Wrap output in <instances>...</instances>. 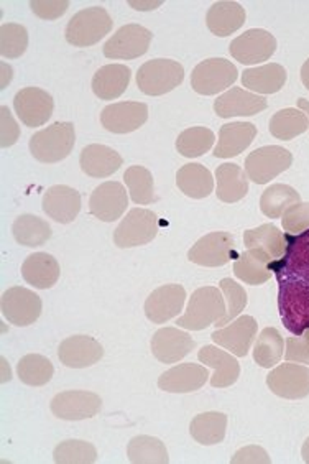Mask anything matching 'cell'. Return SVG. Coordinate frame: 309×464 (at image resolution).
Returning a JSON list of instances; mask_svg holds the SVG:
<instances>
[{
	"mask_svg": "<svg viewBox=\"0 0 309 464\" xmlns=\"http://www.w3.org/2000/svg\"><path fill=\"white\" fill-rule=\"evenodd\" d=\"M247 249L264 250L274 260H280L286 250V236L274 224H262L244 234Z\"/></svg>",
	"mask_w": 309,
	"mask_h": 464,
	"instance_id": "cell-36",
	"label": "cell"
},
{
	"mask_svg": "<svg viewBox=\"0 0 309 464\" xmlns=\"http://www.w3.org/2000/svg\"><path fill=\"white\" fill-rule=\"evenodd\" d=\"M195 348L196 341L175 326L161 328L151 338V353L163 364H175Z\"/></svg>",
	"mask_w": 309,
	"mask_h": 464,
	"instance_id": "cell-19",
	"label": "cell"
},
{
	"mask_svg": "<svg viewBox=\"0 0 309 464\" xmlns=\"http://www.w3.org/2000/svg\"><path fill=\"white\" fill-rule=\"evenodd\" d=\"M217 198L224 203H237L247 197L248 179L236 163H222L216 170Z\"/></svg>",
	"mask_w": 309,
	"mask_h": 464,
	"instance_id": "cell-33",
	"label": "cell"
},
{
	"mask_svg": "<svg viewBox=\"0 0 309 464\" xmlns=\"http://www.w3.org/2000/svg\"><path fill=\"white\" fill-rule=\"evenodd\" d=\"M232 464H268L272 463L270 456L266 453V450L256 445H250V447L242 448L239 450L234 458L230 459Z\"/></svg>",
	"mask_w": 309,
	"mask_h": 464,
	"instance_id": "cell-51",
	"label": "cell"
},
{
	"mask_svg": "<svg viewBox=\"0 0 309 464\" xmlns=\"http://www.w3.org/2000/svg\"><path fill=\"white\" fill-rule=\"evenodd\" d=\"M276 280H292L309 290V229L286 236V250L280 260L272 262Z\"/></svg>",
	"mask_w": 309,
	"mask_h": 464,
	"instance_id": "cell-4",
	"label": "cell"
},
{
	"mask_svg": "<svg viewBox=\"0 0 309 464\" xmlns=\"http://www.w3.org/2000/svg\"><path fill=\"white\" fill-rule=\"evenodd\" d=\"M124 179L125 185L129 188V195L135 205H151L153 201H157L153 177L145 167L133 165L127 169Z\"/></svg>",
	"mask_w": 309,
	"mask_h": 464,
	"instance_id": "cell-42",
	"label": "cell"
},
{
	"mask_svg": "<svg viewBox=\"0 0 309 464\" xmlns=\"http://www.w3.org/2000/svg\"><path fill=\"white\" fill-rule=\"evenodd\" d=\"M272 262L264 250L247 249L234 262V274L247 285H264L272 277Z\"/></svg>",
	"mask_w": 309,
	"mask_h": 464,
	"instance_id": "cell-31",
	"label": "cell"
},
{
	"mask_svg": "<svg viewBox=\"0 0 309 464\" xmlns=\"http://www.w3.org/2000/svg\"><path fill=\"white\" fill-rule=\"evenodd\" d=\"M185 300L186 290L183 286L177 284L159 286L145 302V314L151 323L163 324L183 312Z\"/></svg>",
	"mask_w": 309,
	"mask_h": 464,
	"instance_id": "cell-18",
	"label": "cell"
},
{
	"mask_svg": "<svg viewBox=\"0 0 309 464\" xmlns=\"http://www.w3.org/2000/svg\"><path fill=\"white\" fill-rule=\"evenodd\" d=\"M159 231V216L150 209L133 208L125 216L122 223L117 226L114 232L115 246L119 249H130L145 246L157 237Z\"/></svg>",
	"mask_w": 309,
	"mask_h": 464,
	"instance_id": "cell-6",
	"label": "cell"
},
{
	"mask_svg": "<svg viewBox=\"0 0 309 464\" xmlns=\"http://www.w3.org/2000/svg\"><path fill=\"white\" fill-rule=\"evenodd\" d=\"M129 206V195L119 181H106L99 185L89 199V211L102 223H114L121 219Z\"/></svg>",
	"mask_w": 309,
	"mask_h": 464,
	"instance_id": "cell-12",
	"label": "cell"
},
{
	"mask_svg": "<svg viewBox=\"0 0 309 464\" xmlns=\"http://www.w3.org/2000/svg\"><path fill=\"white\" fill-rule=\"evenodd\" d=\"M237 257L234 236L224 231L206 234L188 252V259L201 267H222Z\"/></svg>",
	"mask_w": 309,
	"mask_h": 464,
	"instance_id": "cell-9",
	"label": "cell"
},
{
	"mask_svg": "<svg viewBox=\"0 0 309 464\" xmlns=\"http://www.w3.org/2000/svg\"><path fill=\"white\" fill-rule=\"evenodd\" d=\"M256 127L250 122H230L222 125L219 130V142L214 149L216 159H232L244 152L254 142Z\"/></svg>",
	"mask_w": 309,
	"mask_h": 464,
	"instance_id": "cell-30",
	"label": "cell"
},
{
	"mask_svg": "<svg viewBox=\"0 0 309 464\" xmlns=\"http://www.w3.org/2000/svg\"><path fill=\"white\" fill-rule=\"evenodd\" d=\"M27 28L18 24H4L0 28V53L7 60H15L27 52Z\"/></svg>",
	"mask_w": 309,
	"mask_h": 464,
	"instance_id": "cell-46",
	"label": "cell"
},
{
	"mask_svg": "<svg viewBox=\"0 0 309 464\" xmlns=\"http://www.w3.org/2000/svg\"><path fill=\"white\" fill-rule=\"evenodd\" d=\"M81 170L92 179H107L122 167V157L114 149L92 143L82 149L80 157Z\"/></svg>",
	"mask_w": 309,
	"mask_h": 464,
	"instance_id": "cell-26",
	"label": "cell"
},
{
	"mask_svg": "<svg viewBox=\"0 0 309 464\" xmlns=\"http://www.w3.org/2000/svg\"><path fill=\"white\" fill-rule=\"evenodd\" d=\"M112 17L102 7L82 9L71 18L66 27L68 44L78 48H86L99 44L112 30Z\"/></svg>",
	"mask_w": 309,
	"mask_h": 464,
	"instance_id": "cell-3",
	"label": "cell"
},
{
	"mask_svg": "<svg viewBox=\"0 0 309 464\" xmlns=\"http://www.w3.org/2000/svg\"><path fill=\"white\" fill-rule=\"evenodd\" d=\"M0 116H2V137H0L2 142H0V145H2V149H7V147H12L14 143L17 142L20 129H18L14 117L10 114L9 108L2 106Z\"/></svg>",
	"mask_w": 309,
	"mask_h": 464,
	"instance_id": "cell-52",
	"label": "cell"
},
{
	"mask_svg": "<svg viewBox=\"0 0 309 464\" xmlns=\"http://www.w3.org/2000/svg\"><path fill=\"white\" fill-rule=\"evenodd\" d=\"M209 377L211 375L206 367L186 362L171 367L169 371L159 375V387L169 393L196 392L208 382Z\"/></svg>",
	"mask_w": 309,
	"mask_h": 464,
	"instance_id": "cell-23",
	"label": "cell"
},
{
	"mask_svg": "<svg viewBox=\"0 0 309 464\" xmlns=\"http://www.w3.org/2000/svg\"><path fill=\"white\" fill-rule=\"evenodd\" d=\"M226 430H227V415L221 411L199 413L193 419L189 427L191 437L204 447L219 445L226 438Z\"/></svg>",
	"mask_w": 309,
	"mask_h": 464,
	"instance_id": "cell-35",
	"label": "cell"
},
{
	"mask_svg": "<svg viewBox=\"0 0 309 464\" xmlns=\"http://www.w3.org/2000/svg\"><path fill=\"white\" fill-rule=\"evenodd\" d=\"M177 185L181 193L193 199L208 198L214 189V179L211 171L201 163H188L177 173Z\"/></svg>",
	"mask_w": 309,
	"mask_h": 464,
	"instance_id": "cell-34",
	"label": "cell"
},
{
	"mask_svg": "<svg viewBox=\"0 0 309 464\" xmlns=\"http://www.w3.org/2000/svg\"><path fill=\"white\" fill-rule=\"evenodd\" d=\"M221 292L224 298L227 300V312L224 314V318L217 323H214L216 328H222L226 324H229L234 318H237L240 313L244 312V308L247 306V292L244 290V286H240L237 282L230 280V278H222Z\"/></svg>",
	"mask_w": 309,
	"mask_h": 464,
	"instance_id": "cell-47",
	"label": "cell"
},
{
	"mask_svg": "<svg viewBox=\"0 0 309 464\" xmlns=\"http://www.w3.org/2000/svg\"><path fill=\"white\" fill-rule=\"evenodd\" d=\"M227 312L224 295L216 286H201L193 292L186 313L178 318V328L189 331H203L224 318Z\"/></svg>",
	"mask_w": 309,
	"mask_h": 464,
	"instance_id": "cell-1",
	"label": "cell"
},
{
	"mask_svg": "<svg viewBox=\"0 0 309 464\" xmlns=\"http://www.w3.org/2000/svg\"><path fill=\"white\" fill-rule=\"evenodd\" d=\"M62 274L58 260L52 254L36 252L28 256L22 266V277L28 285L35 286L38 290H48L56 285Z\"/></svg>",
	"mask_w": 309,
	"mask_h": 464,
	"instance_id": "cell-27",
	"label": "cell"
},
{
	"mask_svg": "<svg viewBox=\"0 0 309 464\" xmlns=\"http://www.w3.org/2000/svg\"><path fill=\"white\" fill-rule=\"evenodd\" d=\"M268 129L278 140H293L308 130L309 119L300 109H282L270 119Z\"/></svg>",
	"mask_w": 309,
	"mask_h": 464,
	"instance_id": "cell-38",
	"label": "cell"
},
{
	"mask_svg": "<svg viewBox=\"0 0 309 464\" xmlns=\"http://www.w3.org/2000/svg\"><path fill=\"white\" fill-rule=\"evenodd\" d=\"M17 372L24 384L42 387L52 381L54 367L48 357L42 356V354H27L20 359Z\"/></svg>",
	"mask_w": 309,
	"mask_h": 464,
	"instance_id": "cell-41",
	"label": "cell"
},
{
	"mask_svg": "<svg viewBox=\"0 0 309 464\" xmlns=\"http://www.w3.org/2000/svg\"><path fill=\"white\" fill-rule=\"evenodd\" d=\"M198 359L206 366L214 369V375L211 377V385L214 389H226L237 382L240 364L236 357L230 356L229 353L221 351L216 346H204L198 353Z\"/></svg>",
	"mask_w": 309,
	"mask_h": 464,
	"instance_id": "cell-25",
	"label": "cell"
},
{
	"mask_svg": "<svg viewBox=\"0 0 309 464\" xmlns=\"http://www.w3.org/2000/svg\"><path fill=\"white\" fill-rule=\"evenodd\" d=\"M14 109L18 119L27 127H40L53 116L54 101L46 91L25 88L15 94Z\"/></svg>",
	"mask_w": 309,
	"mask_h": 464,
	"instance_id": "cell-16",
	"label": "cell"
},
{
	"mask_svg": "<svg viewBox=\"0 0 309 464\" xmlns=\"http://www.w3.org/2000/svg\"><path fill=\"white\" fill-rule=\"evenodd\" d=\"M30 9L35 14L36 17L43 20H56L66 14L70 9V2L66 0H34L30 2Z\"/></svg>",
	"mask_w": 309,
	"mask_h": 464,
	"instance_id": "cell-50",
	"label": "cell"
},
{
	"mask_svg": "<svg viewBox=\"0 0 309 464\" xmlns=\"http://www.w3.org/2000/svg\"><path fill=\"white\" fill-rule=\"evenodd\" d=\"M53 459L58 464H92L98 459V450L82 440H66L54 448Z\"/></svg>",
	"mask_w": 309,
	"mask_h": 464,
	"instance_id": "cell-45",
	"label": "cell"
},
{
	"mask_svg": "<svg viewBox=\"0 0 309 464\" xmlns=\"http://www.w3.org/2000/svg\"><path fill=\"white\" fill-rule=\"evenodd\" d=\"M286 80H288L286 70L278 63H270V64H264L242 72L244 88L256 94H275L283 90Z\"/></svg>",
	"mask_w": 309,
	"mask_h": 464,
	"instance_id": "cell-32",
	"label": "cell"
},
{
	"mask_svg": "<svg viewBox=\"0 0 309 464\" xmlns=\"http://www.w3.org/2000/svg\"><path fill=\"white\" fill-rule=\"evenodd\" d=\"M127 455L133 464L169 463V450L165 443L159 438L147 435L132 438L127 447Z\"/></svg>",
	"mask_w": 309,
	"mask_h": 464,
	"instance_id": "cell-39",
	"label": "cell"
},
{
	"mask_svg": "<svg viewBox=\"0 0 309 464\" xmlns=\"http://www.w3.org/2000/svg\"><path fill=\"white\" fill-rule=\"evenodd\" d=\"M266 108L268 102L264 96L248 92L242 88H230L214 101V112L222 119L256 116Z\"/></svg>",
	"mask_w": 309,
	"mask_h": 464,
	"instance_id": "cell-21",
	"label": "cell"
},
{
	"mask_svg": "<svg viewBox=\"0 0 309 464\" xmlns=\"http://www.w3.org/2000/svg\"><path fill=\"white\" fill-rule=\"evenodd\" d=\"M43 211L56 223H72L80 215L81 195L66 185L48 188L43 195Z\"/></svg>",
	"mask_w": 309,
	"mask_h": 464,
	"instance_id": "cell-24",
	"label": "cell"
},
{
	"mask_svg": "<svg viewBox=\"0 0 309 464\" xmlns=\"http://www.w3.org/2000/svg\"><path fill=\"white\" fill-rule=\"evenodd\" d=\"M301 81H303L304 88L309 91V58L304 62V64L301 66Z\"/></svg>",
	"mask_w": 309,
	"mask_h": 464,
	"instance_id": "cell-53",
	"label": "cell"
},
{
	"mask_svg": "<svg viewBox=\"0 0 309 464\" xmlns=\"http://www.w3.org/2000/svg\"><path fill=\"white\" fill-rule=\"evenodd\" d=\"M285 359L290 362L309 366V330L304 331L301 336H293L286 340Z\"/></svg>",
	"mask_w": 309,
	"mask_h": 464,
	"instance_id": "cell-49",
	"label": "cell"
},
{
	"mask_svg": "<svg viewBox=\"0 0 309 464\" xmlns=\"http://www.w3.org/2000/svg\"><path fill=\"white\" fill-rule=\"evenodd\" d=\"M42 308V298L25 286H12L2 295V314L15 326L34 324L40 318Z\"/></svg>",
	"mask_w": 309,
	"mask_h": 464,
	"instance_id": "cell-11",
	"label": "cell"
},
{
	"mask_svg": "<svg viewBox=\"0 0 309 464\" xmlns=\"http://www.w3.org/2000/svg\"><path fill=\"white\" fill-rule=\"evenodd\" d=\"M149 119V106L143 102H115L102 109L101 122L112 134H130Z\"/></svg>",
	"mask_w": 309,
	"mask_h": 464,
	"instance_id": "cell-17",
	"label": "cell"
},
{
	"mask_svg": "<svg viewBox=\"0 0 309 464\" xmlns=\"http://www.w3.org/2000/svg\"><path fill=\"white\" fill-rule=\"evenodd\" d=\"M296 203H301V195L295 188L290 185L275 183L272 187L266 188L264 195L260 198V209L266 218L278 219L290 206L296 205Z\"/></svg>",
	"mask_w": 309,
	"mask_h": 464,
	"instance_id": "cell-40",
	"label": "cell"
},
{
	"mask_svg": "<svg viewBox=\"0 0 309 464\" xmlns=\"http://www.w3.org/2000/svg\"><path fill=\"white\" fill-rule=\"evenodd\" d=\"M12 234L20 246L40 247L52 237V227L42 218L34 215L18 216L12 226Z\"/></svg>",
	"mask_w": 309,
	"mask_h": 464,
	"instance_id": "cell-37",
	"label": "cell"
},
{
	"mask_svg": "<svg viewBox=\"0 0 309 464\" xmlns=\"http://www.w3.org/2000/svg\"><path fill=\"white\" fill-rule=\"evenodd\" d=\"M132 7H137V10H141V7H159V2L157 4H137V2H130Z\"/></svg>",
	"mask_w": 309,
	"mask_h": 464,
	"instance_id": "cell-56",
	"label": "cell"
},
{
	"mask_svg": "<svg viewBox=\"0 0 309 464\" xmlns=\"http://www.w3.org/2000/svg\"><path fill=\"white\" fill-rule=\"evenodd\" d=\"M268 389L286 401H300L309 395V369L296 364H282L266 375Z\"/></svg>",
	"mask_w": 309,
	"mask_h": 464,
	"instance_id": "cell-14",
	"label": "cell"
},
{
	"mask_svg": "<svg viewBox=\"0 0 309 464\" xmlns=\"http://www.w3.org/2000/svg\"><path fill=\"white\" fill-rule=\"evenodd\" d=\"M214 140V132L208 127H191L178 135L177 150L186 159H198L211 150Z\"/></svg>",
	"mask_w": 309,
	"mask_h": 464,
	"instance_id": "cell-44",
	"label": "cell"
},
{
	"mask_svg": "<svg viewBox=\"0 0 309 464\" xmlns=\"http://www.w3.org/2000/svg\"><path fill=\"white\" fill-rule=\"evenodd\" d=\"M104 356V348L99 341L76 334L66 338L58 348V357L62 364L71 369H84V367L94 366Z\"/></svg>",
	"mask_w": 309,
	"mask_h": 464,
	"instance_id": "cell-22",
	"label": "cell"
},
{
	"mask_svg": "<svg viewBox=\"0 0 309 464\" xmlns=\"http://www.w3.org/2000/svg\"><path fill=\"white\" fill-rule=\"evenodd\" d=\"M239 78L234 63L226 58H209L199 63L191 74V88L203 96H214L230 88Z\"/></svg>",
	"mask_w": 309,
	"mask_h": 464,
	"instance_id": "cell-7",
	"label": "cell"
},
{
	"mask_svg": "<svg viewBox=\"0 0 309 464\" xmlns=\"http://www.w3.org/2000/svg\"><path fill=\"white\" fill-rule=\"evenodd\" d=\"M293 155L280 145L260 147L250 153L246 160L248 179L256 185H266L292 167Z\"/></svg>",
	"mask_w": 309,
	"mask_h": 464,
	"instance_id": "cell-8",
	"label": "cell"
},
{
	"mask_svg": "<svg viewBox=\"0 0 309 464\" xmlns=\"http://www.w3.org/2000/svg\"><path fill=\"white\" fill-rule=\"evenodd\" d=\"M298 108L306 114V117L309 119V101L308 99L300 98L298 99Z\"/></svg>",
	"mask_w": 309,
	"mask_h": 464,
	"instance_id": "cell-54",
	"label": "cell"
},
{
	"mask_svg": "<svg viewBox=\"0 0 309 464\" xmlns=\"http://www.w3.org/2000/svg\"><path fill=\"white\" fill-rule=\"evenodd\" d=\"M246 9L237 2L222 0L216 2L206 15V25L209 32L217 36H229L236 34L246 24Z\"/></svg>",
	"mask_w": 309,
	"mask_h": 464,
	"instance_id": "cell-29",
	"label": "cell"
},
{
	"mask_svg": "<svg viewBox=\"0 0 309 464\" xmlns=\"http://www.w3.org/2000/svg\"><path fill=\"white\" fill-rule=\"evenodd\" d=\"M52 411L58 419L68 421L92 419L102 407V399L98 393L86 391H66L58 393L52 401Z\"/></svg>",
	"mask_w": 309,
	"mask_h": 464,
	"instance_id": "cell-15",
	"label": "cell"
},
{
	"mask_svg": "<svg viewBox=\"0 0 309 464\" xmlns=\"http://www.w3.org/2000/svg\"><path fill=\"white\" fill-rule=\"evenodd\" d=\"M132 72L125 64H106L92 78V92L102 101H114L124 94L130 84Z\"/></svg>",
	"mask_w": 309,
	"mask_h": 464,
	"instance_id": "cell-28",
	"label": "cell"
},
{
	"mask_svg": "<svg viewBox=\"0 0 309 464\" xmlns=\"http://www.w3.org/2000/svg\"><path fill=\"white\" fill-rule=\"evenodd\" d=\"M283 341L280 331L276 328H266L256 338L254 348V361L264 369H270L280 362L283 357Z\"/></svg>",
	"mask_w": 309,
	"mask_h": 464,
	"instance_id": "cell-43",
	"label": "cell"
},
{
	"mask_svg": "<svg viewBox=\"0 0 309 464\" xmlns=\"http://www.w3.org/2000/svg\"><path fill=\"white\" fill-rule=\"evenodd\" d=\"M283 229L288 234H301L309 229V203L292 205L282 216Z\"/></svg>",
	"mask_w": 309,
	"mask_h": 464,
	"instance_id": "cell-48",
	"label": "cell"
},
{
	"mask_svg": "<svg viewBox=\"0 0 309 464\" xmlns=\"http://www.w3.org/2000/svg\"><path fill=\"white\" fill-rule=\"evenodd\" d=\"M150 30L137 24L119 28L104 45V56L109 60H135L149 52L151 44Z\"/></svg>",
	"mask_w": 309,
	"mask_h": 464,
	"instance_id": "cell-10",
	"label": "cell"
},
{
	"mask_svg": "<svg viewBox=\"0 0 309 464\" xmlns=\"http://www.w3.org/2000/svg\"><path fill=\"white\" fill-rule=\"evenodd\" d=\"M229 52L242 64L268 62L276 52V40L266 30L252 28L230 44Z\"/></svg>",
	"mask_w": 309,
	"mask_h": 464,
	"instance_id": "cell-13",
	"label": "cell"
},
{
	"mask_svg": "<svg viewBox=\"0 0 309 464\" xmlns=\"http://www.w3.org/2000/svg\"><path fill=\"white\" fill-rule=\"evenodd\" d=\"M256 324L254 316L244 314L236 322L230 323L229 326L216 330L211 334V340L222 348L227 349L232 354L237 357H246L250 351L252 343L256 338Z\"/></svg>",
	"mask_w": 309,
	"mask_h": 464,
	"instance_id": "cell-20",
	"label": "cell"
},
{
	"mask_svg": "<svg viewBox=\"0 0 309 464\" xmlns=\"http://www.w3.org/2000/svg\"><path fill=\"white\" fill-rule=\"evenodd\" d=\"M185 80V68L178 62L157 58L143 63L137 72V86L147 96H163Z\"/></svg>",
	"mask_w": 309,
	"mask_h": 464,
	"instance_id": "cell-5",
	"label": "cell"
},
{
	"mask_svg": "<svg viewBox=\"0 0 309 464\" xmlns=\"http://www.w3.org/2000/svg\"><path fill=\"white\" fill-rule=\"evenodd\" d=\"M76 142V130L71 122H54L30 139V152L42 163H58L70 157Z\"/></svg>",
	"mask_w": 309,
	"mask_h": 464,
	"instance_id": "cell-2",
	"label": "cell"
},
{
	"mask_svg": "<svg viewBox=\"0 0 309 464\" xmlns=\"http://www.w3.org/2000/svg\"><path fill=\"white\" fill-rule=\"evenodd\" d=\"M301 456H303V459H304V463L309 464V438L304 441V445L301 448Z\"/></svg>",
	"mask_w": 309,
	"mask_h": 464,
	"instance_id": "cell-55",
	"label": "cell"
}]
</instances>
